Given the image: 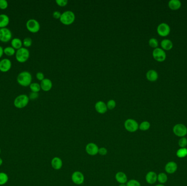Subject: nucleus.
I'll list each match as a JSON object with an SVG mask.
<instances>
[{"mask_svg": "<svg viewBox=\"0 0 187 186\" xmlns=\"http://www.w3.org/2000/svg\"><path fill=\"white\" fill-rule=\"evenodd\" d=\"M18 83L24 87L30 86L32 82V75L31 73L27 71H24L20 73L17 77Z\"/></svg>", "mask_w": 187, "mask_h": 186, "instance_id": "obj_1", "label": "nucleus"}, {"mask_svg": "<svg viewBox=\"0 0 187 186\" xmlns=\"http://www.w3.org/2000/svg\"><path fill=\"white\" fill-rule=\"evenodd\" d=\"M75 20V14L71 11H65L61 14L60 21L65 25H69L72 24Z\"/></svg>", "mask_w": 187, "mask_h": 186, "instance_id": "obj_2", "label": "nucleus"}, {"mask_svg": "<svg viewBox=\"0 0 187 186\" xmlns=\"http://www.w3.org/2000/svg\"><path fill=\"white\" fill-rule=\"evenodd\" d=\"M30 57V52L25 48H22L17 50L15 53V58L17 61L20 63H24L28 61Z\"/></svg>", "mask_w": 187, "mask_h": 186, "instance_id": "obj_3", "label": "nucleus"}, {"mask_svg": "<svg viewBox=\"0 0 187 186\" xmlns=\"http://www.w3.org/2000/svg\"><path fill=\"white\" fill-rule=\"evenodd\" d=\"M30 99L26 94H20L17 97L14 101V105L19 109L24 108L28 104Z\"/></svg>", "mask_w": 187, "mask_h": 186, "instance_id": "obj_4", "label": "nucleus"}, {"mask_svg": "<svg viewBox=\"0 0 187 186\" xmlns=\"http://www.w3.org/2000/svg\"><path fill=\"white\" fill-rule=\"evenodd\" d=\"M125 129L130 133H133L139 129V124L138 122L132 118H128L124 122Z\"/></svg>", "mask_w": 187, "mask_h": 186, "instance_id": "obj_5", "label": "nucleus"}, {"mask_svg": "<svg viewBox=\"0 0 187 186\" xmlns=\"http://www.w3.org/2000/svg\"><path fill=\"white\" fill-rule=\"evenodd\" d=\"M173 132L177 137L182 138L185 137L187 134V128L184 124L178 123L173 127Z\"/></svg>", "mask_w": 187, "mask_h": 186, "instance_id": "obj_6", "label": "nucleus"}, {"mask_svg": "<svg viewBox=\"0 0 187 186\" xmlns=\"http://www.w3.org/2000/svg\"><path fill=\"white\" fill-rule=\"evenodd\" d=\"M26 28L31 33H37L40 30V25L36 20L31 19L26 22Z\"/></svg>", "mask_w": 187, "mask_h": 186, "instance_id": "obj_7", "label": "nucleus"}, {"mask_svg": "<svg viewBox=\"0 0 187 186\" xmlns=\"http://www.w3.org/2000/svg\"><path fill=\"white\" fill-rule=\"evenodd\" d=\"M153 57L158 62H164L166 58V54L165 51L161 48H157L153 50Z\"/></svg>", "mask_w": 187, "mask_h": 186, "instance_id": "obj_8", "label": "nucleus"}, {"mask_svg": "<svg viewBox=\"0 0 187 186\" xmlns=\"http://www.w3.org/2000/svg\"><path fill=\"white\" fill-rule=\"evenodd\" d=\"M171 32V28L168 24L165 23H162L159 24L157 27V32L160 36L165 37L168 36L170 34Z\"/></svg>", "mask_w": 187, "mask_h": 186, "instance_id": "obj_9", "label": "nucleus"}, {"mask_svg": "<svg viewBox=\"0 0 187 186\" xmlns=\"http://www.w3.org/2000/svg\"><path fill=\"white\" fill-rule=\"evenodd\" d=\"M72 181L77 185H81L83 184L85 180L83 173L80 171H75L73 172L71 175Z\"/></svg>", "mask_w": 187, "mask_h": 186, "instance_id": "obj_10", "label": "nucleus"}, {"mask_svg": "<svg viewBox=\"0 0 187 186\" xmlns=\"http://www.w3.org/2000/svg\"><path fill=\"white\" fill-rule=\"evenodd\" d=\"M12 33L11 30L7 28H2L0 30V41L6 43L11 40Z\"/></svg>", "mask_w": 187, "mask_h": 186, "instance_id": "obj_11", "label": "nucleus"}, {"mask_svg": "<svg viewBox=\"0 0 187 186\" xmlns=\"http://www.w3.org/2000/svg\"><path fill=\"white\" fill-rule=\"evenodd\" d=\"M85 149L87 154L91 156H94L98 154L99 148L96 143H89L86 145Z\"/></svg>", "mask_w": 187, "mask_h": 186, "instance_id": "obj_12", "label": "nucleus"}, {"mask_svg": "<svg viewBox=\"0 0 187 186\" xmlns=\"http://www.w3.org/2000/svg\"><path fill=\"white\" fill-rule=\"evenodd\" d=\"M12 67V62L8 58H4L0 61V71L2 72H7Z\"/></svg>", "mask_w": 187, "mask_h": 186, "instance_id": "obj_13", "label": "nucleus"}, {"mask_svg": "<svg viewBox=\"0 0 187 186\" xmlns=\"http://www.w3.org/2000/svg\"><path fill=\"white\" fill-rule=\"evenodd\" d=\"M115 179L119 184H126L128 181L126 173L123 171H118L115 175Z\"/></svg>", "mask_w": 187, "mask_h": 186, "instance_id": "obj_14", "label": "nucleus"}, {"mask_svg": "<svg viewBox=\"0 0 187 186\" xmlns=\"http://www.w3.org/2000/svg\"><path fill=\"white\" fill-rule=\"evenodd\" d=\"M95 108L96 111L100 114H103L107 111V104L102 101L97 102L95 105Z\"/></svg>", "mask_w": 187, "mask_h": 186, "instance_id": "obj_15", "label": "nucleus"}, {"mask_svg": "<svg viewBox=\"0 0 187 186\" xmlns=\"http://www.w3.org/2000/svg\"><path fill=\"white\" fill-rule=\"evenodd\" d=\"M177 168H178V165L176 163L171 161L168 162L166 164L165 170L167 173L172 174L176 172Z\"/></svg>", "mask_w": 187, "mask_h": 186, "instance_id": "obj_16", "label": "nucleus"}, {"mask_svg": "<svg viewBox=\"0 0 187 186\" xmlns=\"http://www.w3.org/2000/svg\"><path fill=\"white\" fill-rule=\"evenodd\" d=\"M146 181L149 184H153L157 182L158 175L154 171H149L146 175Z\"/></svg>", "mask_w": 187, "mask_h": 186, "instance_id": "obj_17", "label": "nucleus"}, {"mask_svg": "<svg viewBox=\"0 0 187 186\" xmlns=\"http://www.w3.org/2000/svg\"><path fill=\"white\" fill-rule=\"evenodd\" d=\"M51 165L54 170H59L62 168L63 165L62 159L58 157H55L52 159Z\"/></svg>", "mask_w": 187, "mask_h": 186, "instance_id": "obj_18", "label": "nucleus"}, {"mask_svg": "<svg viewBox=\"0 0 187 186\" xmlns=\"http://www.w3.org/2000/svg\"><path fill=\"white\" fill-rule=\"evenodd\" d=\"M41 88L42 90H43L44 91H49L52 89V86H53V83L50 80L47 78H45L41 81Z\"/></svg>", "mask_w": 187, "mask_h": 186, "instance_id": "obj_19", "label": "nucleus"}, {"mask_svg": "<svg viewBox=\"0 0 187 186\" xmlns=\"http://www.w3.org/2000/svg\"><path fill=\"white\" fill-rule=\"evenodd\" d=\"M146 78L148 80L151 82L157 81L158 79V73L155 70H149L146 73Z\"/></svg>", "mask_w": 187, "mask_h": 186, "instance_id": "obj_20", "label": "nucleus"}, {"mask_svg": "<svg viewBox=\"0 0 187 186\" xmlns=\"http://www.w3.org/2000/svg\"><path fill=\"white\" fill-rule=\"evenodd\" d=\"M182 3L179 0H170L168 3V6L172 11H177L180 8Z\"/></svg>", "mask_w": 187, "mask_h": 186, "instance_id": "obj_21", "label": "nucleus"}, {"mask_svg": "<svg viewBox=\"0 0 187 186\" xmlns=\"http://www.w3.org/2000/svg\"><path fill=\"white\" fill-rule=\"evenodd\" d=\"M162 49L164 50H166V51H169L171 49H172L173 48V43L172 41H170V39H163V41H161V43H160Z\"/></svg>", "mask_w": 187, "mask_h": 186, "instance_id": "obj_22", "label": "nucleus"}, {"mask_svg": "<svg viewBox=\"0 0 187 186\" xmlns=\"http://www.w3.org/2000/svg\"><path fill=\"white\" fill-rule=\"evenodd\" d=\"M9 23V18L6 14H0V28H6Z\"/></svg>", "mask_w": 187, "mask_h": 186, "instance_id": "obj_23", "label": "nucleus"}, {"mask_svg": "<svg viewBox=\"0 0 187 186\" xmlns=\"http://www.w3.org/2000/svg\"><path fill=\"white\" fill-rule=\"evenodd\" d=\"M23 42L22 40L18 38H13L11 42V45L12 47H13L14 49H19L22 48V45H23Z\"/></svg>", "mask_w": 187, "mask_h": 186, "instance_id": "obj_24", "label": "nucleus"}, {"mask_svg": "<svg viewBox=\"0 0 187 186\" xmlns=\"http://www.w3.org/2000/svg\"><path fill=\"white\" fill-rule=\"evenodd\" d=\"M168 176L164 173H160L158 175L157 180L160 184H163L168 181Z\"/></svg>", "mask_w": 187, "mask_h": 186, "instance_id": "obj_25", "label": "nucleus"}, {"mask_svg": "<svg viewBox=\"0 0 187 186\" xmlns=\"http://www.w3.org/2000/svg\"><path fill=\"white\" fill-rule=\"evenodd\" d=\"M177 156L179 158H183L187 156V148H180L177 151Z\"/></svg>", "mask_w": 187, "mask_h": 186, "instance_id": "obj_26", "label": "nucleus"}, {"mask_svg": "<svg viewBox=\"0 0 187 186\" xmlns=\"http://www.w3.org/2000/svg\"><path fill=\"white\" fill-rule=\"evenodd\" d=\"M8 180V176L7 173L3 172L0 173V186L6 184Z\"/></svg>", "mask_w": 187, "mask_h": 186, "instance_id": "obj_27", "label": "nucleus"}, {"mask_svg": "<svg viewBox=\"0 0 187 186\" xmlns=\"http://www.w3.org/2000/svg\"><path fill=\"white\" fill-rule=\"evenodd\" d=\"M151 127V123L147 121H144L141 122L140 124H139V129L142 131H148L149 129Z\"/></svg>", "mask_w": 187, "mask_h": 186, "instance_id": "obj_28", "label": "nucleus"}, {"mask_svg": "<svg viewBox=\"0 0 187 186\" xmlns=\"http://www.w3.org/2000/svg\"><path fill=\"white\" fill-rule=\"evenodd\" d=\"M30 88L32 92L38 93L41 90V86L39 83H31L30 85Z\"/></svg>", "mask_w": 187, "mask_h": 186, "instance_id": "obj_29", "label": "nucleus"}, {"mask_svg": "<svg viewBox=\"0 0 187 186\" xmlns=\"http://www.w3.org/2000/svg\"><path fill=\"white\" fill-rule=\"evenodd\" d=\"M3 51H4V53L6 55L9 56L14 55L16 53L15 49L12 47L5 48L4 50H3Z\"/></svg>", "mask_w": 187, "mask_h": 186, "instance_id": "obj_30", "label": "nucleus"}, {"mask_svg": "<svg viewBox=\"0 0 187 186\" xmlns=\"http://www.w3.org/2000/svg\"><path fill=\"white\" fill-rule=\"evenodd\" d=\"M148 44L151 47L154 48V49L158 48V45H159L158 41L155 38H152L150 39L149 40Z\"/></svg>", "mask_w": 187, "mask_h": 186, "instance_id": "obj_31", "label": "nucleus"}, {"mask_svg": "<svg viewBox=\"0 0 187 186\" xmlns=\"http://www.w3.org/2000/svg\"><path fill=\"white\" fill-rule=\"evenodd\" d=\"M127 186H141L140 182L135 179H131L127 182Z\"/></svg>", "mask_w": 187, "mask_h": 186, "instance_id": "obj_32", "label": "nucleus"}, {"mask_svg": "<svg viewBox=\"0 0 187 186\" xmlns=\"http://www.w3.org/2000/svg\"><path fill=\"white\" fill-rule=\"evenodd\" d=\"M179 145L181 148H185L187 146V139L185 137L181 138L179 140Z\"/></svg>", "mask_w": 187, "mask_h": 186, "instance_id": "obj_33", "label": "nucleus"}, {"mask_svg": "<svg viewBox=\"0 0 187 186\" xmlns=\"http://www.w3.org/2000/svg\"><path fill=\"white\" fill-rule=\"evenodd\" d=\"M107 109L109 110H113L116 107V102L113 99H111L110 101H108L107 103Z\"/></svg>", "mask_w": 187, "mask_h": 186, "instance_id": "obj_34", "label": "nucleus"}, {"mask_svg": "<svg viewBox=\"0 0 187 186\" xmlns=\"http://www.w3.org/2000/svg\"><path fill=\"white\" fill-rule=\"evenodd\" d=\"M23 45L25 47H30V46H31L32 44V39L30 37H27L25 38L23 40Z\"/></svg>", "mask_w": 187, "mask_h": 186, "instance_id": "obj_35", "label": "nucleus"}, {"mask_svg": "<svg viewBox=\"0 0 187 186\" xmlns=\"http://www.w3.org/2000/svg\"><path fill=\"white\" fill-rule=\"evenodd\" d=\"M8 3L6 0H0V9L4 10L8 7Z\"/></svg>", "mask_w": 187, "mask_h": 186, "instance_id": "obj_36", "label": "nucleus"}, {"mask_svg": "<svg viewBox=\"0 0 187 186\" xmlns=\"http://www.w3.org/2000/svg\"><path fill=\"white\" fill-rule=\"evenodd\" d=\"M107 153L108 150L106 148H104V147L99 148L98 154H100V155L104 156H106V154H107Z\"/></svg>", "mask_w": 187, "mask_h": 186, "instance_id": "obj_37", "label": "nucleus"}, {"mask_svg": "<svg viewBox=\"0 0 187 186\" xmlns=\"http://www.w3.org/2000/svg\"><path fill=\"white\" fill-rule=\"evenodd\" d=\"M56 3L60 7H65L68 3L67 0H56Z\"/></svg>", "mask_w": 187, "mask_h": 186, "instance_id": "obj_38", "label": "nucleus"}, {"mask_svg": "<svg viewBox=\"0 0 187 186\" xmlns=\"http://www.w3.org/2000/svg\"><path fill=\"white\" fill-rule=\"evenodd\" d=\"M39 94L37 92H31L29 94V98L31 100H34L36 99L37 98L39 97Z\"/></svg>", "mask_w": 187, "mask_h": 186, "instance_id": "obj_39", "label": "nucleus"}, {"mask_svg": "<svg viewBox=\"0 0 187 186\" xmlns=\"http://www.w3.org/2000/svg\"><path fill=\"white\" fill-rule=\"evenodd\" d=\"M36 78L37 79L41 81L45 79L44 74L43 73H42V72H38V73H37Z\"/></svg>", "mask_w": 187, "mask_h": 186, "instance_id": "obj_40", "label": "nucleus"}, {"mask_svg": "<svg viewBox=\"0 0 187 186\" xmlns=\"http://www.w3.org/2000/svg\"><path fill=\"white\" fill-rule=\"evenodd\" d=\"M53 17L56 19H60L61 16V14L60 12L59 11H55L53 13Z\"/></svg>", "mask_w": 187, "mask_h": 186, "instance_id": "obj_41", "label": "nucleus"}, {"mask_svg": "<svg viewBox=\"0 0 187 186\" xmlns=\"http://www.w3.org/2000/svg\"><path fill=\"white\" fill-rule=\"evenodd\" d=\"M3 48L1 47V46H0V58L2 57V55H3V54L4 53V51H3Z\"/></svg>", "mask_w": 187, "mask_h": 186, "instance_id": "obj_42", "label": "nucleus"}, {"mask_svg": "<svg viewBox=\"0 0 187 186\" xmlns=\"http://www.w3.org/2000/svg\"><path fill=\"white\" fill-rule=\"evenodd\" d=\"M2 164H3V160H2V159L0 157V166H1Z\"/></svg>", "mask_w": 187, "mask_h": 186, "instance_id": "obj_43", "label": "nucleus"}, {"mask_svg": "<svg viewBox=\"0 0 187 186\" xmlns=\"http://www.w3.org/2000/svg\"><path fill=\"white\" fill-rule=\"evenodd\" d=\"M118 186H127L126 184H119Z\"/></svg>", "mask_w": 187, "mask_h": 186, "instance_id": "obj_44", "label": "nucleus"}, {"mask_svg": "<svg viewBox=\"0 0 187 186\" xmlns=\"http://www.w3.org/2000/svg\"><path fill=\"white\" fill-rule=\"evenodd\" d=\"M164 186V184H157V185H156V186Z\"/></svg>", "mask_w": 187, "mask_h": 186, "instance_id": "obj_45", "label": "nucleus"}, {"mask_svg": "<svg viewBox=\"0 0 187 186\" xmlns=\"http://www.w3.org/2000/svg\"><path fill=\"white\" fill-rule=\"evenodd\" d=\"M1 148H0V153H1Z\"/></svg>", "mask_w": 187, "mask_h": 186, "instance_id": "obj_46", "label": "nucleus"}, {"mask_svg": "<svg viewBox=\"0 0 187 186\" xmlns=\"http://www.w3.org/2000/svg\"><path fill=\"white\" fill-rule=\"evenodd\" d=\"M0 30H1V28H0Z\"/></svg>", "mask_w": 187, "mask_h": 186, "instance_id": "obj_47", "label": "nucleus"}]
</instances>
